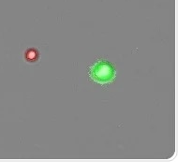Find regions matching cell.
<instances>
[{"instance_id":"cell-1","label":"cell","mask_w":178,"mask_h":162,"mask_svg":"<svg viewBox=\"0 0 178 162\" xmlns=\"http://www.w3.org/2000/svg\"><path fill=\"white\" fill-rule=\"evenodd\" d=\"M115 76L116 70L113 64L106 60L97 61L89 68V77L99 84L112 82L115 79Z\"/></svg>"},{"instance_id":"cell-2","label":"cell","mask_w":178,"mask_h":162,"mask_svg":"<svg viewBox=\"0 0 178 162\" xmlns=\"http://www.w3.org/2000/svg\"><path fill=\"white\" fill-rule=\"evenodd\" d=\"M39 58V52L36 48H29L25 51L24 59L26 62L34 63V62L38 61Z\"/></svg>"}]
</instances>
